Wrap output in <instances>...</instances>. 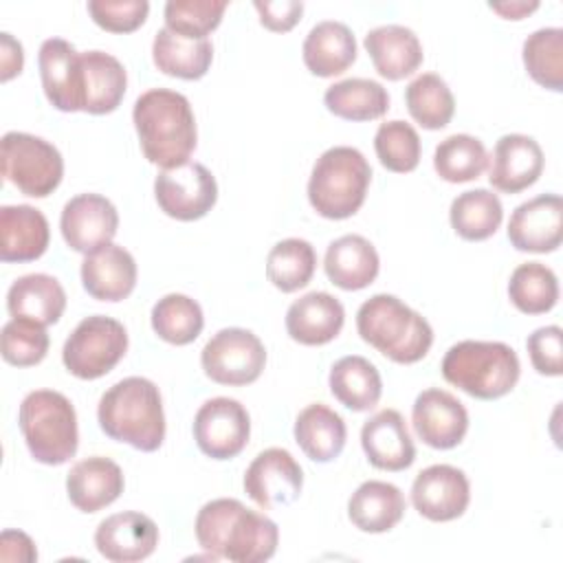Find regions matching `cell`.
<instances>
[{
    "label": "cell",
    "instance_id": "3957f363",
    "mask_svg": "<svg viewBox=\"0 0 563 563\" xmlns=\"http://www.w3.org/2000/svg\"><path fill=\"white\" fill-rule=\"evenodd\" d=\"M97 420L101 431L136 451L152 453L165 440V411L158 387L143 376L114 383L99 400Z\"/></svg>",
    "mask_w": 563,
    "mask_h": 563
},
{
    "label": "cell",
    "instance_id": "f35d334b",
    "mask_svg": "<svg viewBox=\"0 0 563 563\" xmlns=\"http://www.w3.org/2000/svg\"><path fill=\"white\" fill-rule=\"evenodd\" d=\"M150 319L152 330L158 334V339L172 345H187L196 341L205 328L200 303L180 292H169L161 297L154 303Z\"/></svg>",
    "mask_w": 563,
    "mask_h": 563
},
{
    "label": "cell",
    "instance_id": "9a60e30c",
    "mask_svg": "<svg viewBox=\"0 0 563 563\" xmlns=\"http://www.w3.org/2000/svg\"><path fill=\"white\" fill-rule=\"evenodd\" d=\"M37 68L48 103L62 112H84V64L81 53L62 40L48 37L37 53Z\"/></svg>",
    "mask_w": 563,
    "mask_h": 563
},
{
    "label": "cell",
    "instance_id": "52a82bcc",
    "mask_svg": "<svg viewBox=\"0 0 563 563\" xmlns=\"http://www.w3.org/2000/svg\"><path fill=\"white\" fill-rule=\"evenodd\" d=\"M18 424L29 453L46 466L66 464L79 444L77 413L73 402L55 389H35L24 396Z\"/></svg>",
    "mask_w": 563,
    "mask_h": 563
},
{
    "label": "cell",
    "instance_id": "7bdbcfd3",
    "mask_svg": "<svg viewBox=\"0 0 563 563\" xmlns=\"http://www.w3.org/2000/svg\"><path fill=\"white\" fill-rule=\"evenodd\" d=\"M374 150L385 169L394 174H407L418 167L422 145L411 123L394 119L378 125L374 136Z\"/></svg>",
    "mask_w": 563,
    "mask_h": 563
},
{
    "label": "cell",
    "instance_id": "c3c4849f",
    "mask_svg": "<svg viewBox=\"0 0 563 563\" xmlns=\"http://www.w3.org/2000/svg\"><path fill=\"white\" fill-rule=\"evenodd\" d=\"M255 11L260 13L262 26H266L273 33H286L290 31L303 13V2L297 0H255Z\"/></svg>",
    "mask_w": 563,
    "mask_h": 563
},
{
    "label": "cell",
    "instance_id": "d6a6232c",
    "mask_svg": "<svg viewBox=\"0 0 563 563\" xmlns=\"http://www.w3.org/2000/svg\"><path fill=\"white\" fill-rule=\"evenodd\" d=\"M84 64V112L108 114L119 108L128 88L123 64L103 51L81 53Z\"/></svg>",
    "mask_w": 563,
    "mask_h": 563
},
{
    "label": "cell",
    "instance_id": "816d5d0a",
    "mask_svg": "<svg viewBox=\"0 0 563 563\" xmlns=\"http://www.w3.org/2000/svg\"><path fill=\"white\" fill-rule=\"evenodd\" d=\"M495 13H499L506 20H523L528 13L539 9V2H526V0H512V2H490L488 4Z\"/></svg>",
    "mask_w": 563,
    "mask_h": 563
},
{
    "label": "cell",
    "instance_id": "30bf717a",
    "mask_svg": "<svg viewBox=\"0 0 563 563\" xmlns=\"http://www.w3.org/2000/svg\"><path fill=\"white\" fill-rule=\"evenodd\" d=\"M200 365L218 385H251L264 372L266 347L246 328H222L205 343Z\"/></svg>",
    "mask_w": 563,
    "mask_h": 563
},
{
    "label": "cell",
    "instance_id": "836d02e7",
    "mask_svg": "<svg viewBox=\"0 0 563 563\" xmlns=\"http://www.w3.org/2000/svg\"><path fill=\"white\" fill-rule=\"evenodd\" d=\"M328 385L332 396L350 411H369L383 396V378L376 365L358 354L339 358L330 367Z\"/></svg>",
    "mask_w": 563,
    "mask_h": 563
},
{
    "label": "cell",
    "instance_id": "8992f818",
    "mask_svg": "<svg viewBox=\"0 0 563 563\" xmlns=\"http://www.w3.org/2000/svg\"><path fill=\"white\" fill-rule=\"evenodd\" d=\"M369 183L372 167L367 158L356 147L334 145L312 165L308 200L321 218L345 220L363 207Z\"/></svg>",
    "mask_w": 563,
    "mask_h": 563
},
{
    "label": "cell",
    "instance_id": "ffe728a7",
    "mask_svg": "<svg viewBox=\"0 0 563 563\" xmlns=\"http://www.w3.org/2000/svg\"><path fill=\"white\" fill-rule=\"evenodd\" d=\"M543 150L528 134H504L493 147L488 180L501 194H519L543 174Z\"/></svg>",
    "mask_w": 563,
    "mask_h": 563
},
{
    "label": "cell",
    "instance_id": "7dc6e473",
    "mask_svg": "<svg viewBox=\"0 0 563 563\" xmlns=\"http://www.w3.org/2000/svg\"><path fill=\"white\" fill-rule=\"evenodd\" d=\"M528 356L532 367L543 376L563 374V330L559 325L537 328L528 341Z\"/></svg>",
    "mask_w": 563,
    "mask_h": 563
},
{
    "label": "cell",
    "instance_id": "7402d4cb",
    "mask_svg": "<svg viewBox=\"0 0 563 563\" xmlns=\"http://www.w3.org/2000/svg\"><path fill=\"white\" fill-rule=\"evenodd\" d=\"M136 262L132 253L119 244H106L88 253L81 262V284L92 299L121 301L136 286Z\"/></svg>",
    "mask_w": 563,
    "mask_h": 563
},
{
    "label": "cell",
    "instance_id": "4dcf8cb0",
    "mask_svg": "<svg viewBox=\"0 0 563 563\" xmlns=\"http://www.w3.org/2000/svg\"><path fill=\"white\" fill-rule=\"evenodd\" d=\"M292 433L306 457L319 464L339 457L347 440V427L343 418L323 402H312L301 409Z\"/></svg>",
    "mask_w": 563,
    "mask_h": 563
},
{
    "label": "cell",
    "instance_id": "9c48e42d",
    "mask_svg": "<svg viewBox=\"0 0 563 563\" xmlns=\"http://www.w3.org/2000/svg\"><path fill=\"white\" fill-rule=\"evenodd\" d=\"M2 176L24 196L46 198L62 183L64 158L42 136L7 132L2 136Z\"/></svg>",
    "mask_w": 563,
    "mask_h": 563
},
{
    "label": "cell",
    "instance_id": "cb8c5ba5",
    "mask_svg": "<svg viewBox=\"0 0 563 563\" xmlns=\"http://www.w3.org/2000/svg\"><path fill=\"white\" fill-rule=\"evenodd\" d=\"M345 323L343 303L323 290L306 292L286 310V332L301 345H325Z\"/></svg>",
    "mask_w": 563,
    "mask_h": 563
},
{
    "label": "cell",
    "instance_id": "ee69618b",
    "mask_svg": "<svg viewBox=\"0 0 563 563\" xmlns=\"http://www.w3.org/2000/svg\"><path fill=\"white\" fill-rule=\"evenodd\" d=\"M227 7L224 0H169L163 9L165 26L183 37L202 40L218 29Z\"/></svg>",
    "mask_w": 563,
    "mask_h": 563
},
{
    "label": "cell",
    "instance_id": "f6af8a7d",
    "mask_svg": "<svg viewBox=\"0 0 563 563\" xmlns=\"http://www.w3.org/2000/svg\"><path fill=\"white\" fill-rule=\"evenodd\" d=\"M48 343L51 341L46 334V325L18 317L4 323L0 336V352L9 365L33 367L44 361Z\"/></svg>",
    "mask_w": 563,
    "mask_h": 563
},
{
    "label": "cell",
    "instance_id": "5bb4252c",
    "mask_svg": "<svg viewBox=\"0 0 563 563\" xmlns=\"http://www.w3.org/2000/svg\"><path fill=\"white\" fill-rule=\"evenodd\" d=\"M471 501V484L462 468L431 464L411 484V504L429 521L444 523L462 517Z\"/></svg>",
    "mask_w": 563,
    "mask_h": 563
},
{
    "label": "cell",
    "instance_id": "7c38bea8",
    "mask_svg": "<svg viewBox=\"0 0 563 563\" xmlns=\"http://www.w3.org/2000/svg\"><path fill=\"white\" fill-rule=\"evenodd\" d=\"M251 435L246 407L227 396L209 398L194 416V440L211 460H231L244 451Z\"/></svg>",
    "mask_w": 563,
    "mask_h": 563
},
{
    "label": "cell",
    "instance_id": "b9f144b4",
    "mask_svg": "<svg viewBox=\"0 0 563 563\" xmlns=\"http://www.w3.org/2000/svg\"><path fill=\"white\" fill-rule=\"evenodd\" d=\"M521 57L532 81L552 92L563 90V29L545 26L530 33Z\"/></svg>",
    "mask_w": 563,
    "mask_h": 563
},
{
    "label": "cell",
    "instance_id": "44dd1931",
    "mask_svg": "<svg viewBox=\"0 0 563 563\" xmlns=\"http://www.w3.org/2000/svg\"><path fill=\"white\" fill-rule=\"evenodd\" d=\"M361 446L374 468L398 473L413 464L416 446L407 422L396 409H380L361 429Z\"/></svg>",
    "mask_w": 563,
    "mask_h": 563
},
{
    "label": "cell",
    "instance_id": "d4e9b609",
    "mask_svg": "<svg viewBox=\"0 0 563 563\" xmlns=\"http://www.w3.org/2000/svg\"><path fill=\"white\" fill-rule=\"evenodd\" d=\"M51 242L46 216L31 205H4L0 209V260L33 262L42 257Z\"/></svg>",
    "mask_w": 563,
    "mask_h": 563
},
{
    "label": "cell",
    "instance_id": "ab89813d",
    "mask_svg": "<svg viewBox=\"0 0 563 563\" xmlns=\"http://www.w3.org/2000/svg\"><path fill=\"white\" fill-rule=\"evenodd\" d=\"M508 297L523 314H543L559 301V279L541 262L519 264L508 282Z\"/></svg>",
    "mask_w": 563,
    "mask_h": 563
},
{
    "label": "cell",
    "instance_id": "681fc988",
    "mask_svg": "<svg viewBox=\"0 0 563 563\" xmlns=\"http://www.w3.org/2000/svg\"><path fill=\"white\" fill-rule=\"evenodd\" d=\"M0 559L2 561H37V548L33 539L22 530H4L0 534Z\"/></svg>",
    "mask_w": 563,
    "mask_h": 563
},
{
    "label": "cell",
    "instance_id": "484cf974",
    "mask_svg": "<svg viewBox=\"0 0 563 563\" xmlns=\"http://www.w3.org/2000/svg\"><path fill=\"white\" fill-rule=\"evenodd\" d=\"M363 44L376 73L389 81L413 75L424 57L418 35L402 24L376 26L367 31Z\"/></svg>",
    "mask_w": 563,
    "mask_h": 563
},
{
    "label": "cell",
    "instance_id": "277c9868",
    "mask_svg": "<svg viewBox=\"0 0 563 563\" xmlns=\"http://www.w3.org/2000/svg\"><path fill=\"white\" fill-rule=\"evenodd\" d=\"M356 330L365 343L400 365L422 361L433 345L429 321L387 292H378L361 303Z\"/></svg>",
    "mask_w": 563,
    "mask_h": 563
},
{
    "label": "cell",
    "instance_id": "ba28073f",
    "mask_svg": "<svg viewBox=\"0 0 563 563\" xmlns=\"http://www.w3.org/2000/svg\"><path fill=\"white\" fill-rule=\"evenodd\" d=\"M128 352V330L112 317L81 319L62 347L64 367L81 378L97 380L112 372Z\"/></svg>",
    "mask_w": 563,
    "mask_h": 563
},
{
    "label": "cell",
    "instance_id": "e575fe53",
    "mask_svg": "<svg viewBox=\"0 0 563 563\" xmlns=\"http://www.w3.org/2000/svg\"><path fill=\"white\" fill-rule=\"evenodd\" d=\"M323 103L339 119L374 121L389 110V92L374 79L350 77L328 86Z\"/></svg>",
    "mask_w": 563,
    "mask_h": 563
},
{
    "label": "cell",
    "instance_id": "6da1fadb",
    "mask_svg": "<svg viewBox=\"0 0 563 563\" xmlns=\"http://www.w3.org/2000/svg\"><path fill=\"white\" fill-rule=\"evenodd\" d=\"M194 532L198 545L213 559L233 563L268 561L279 543L277 523L233 497L207 501L196 515Z\"/></svg>",
    "mask_w": 563,
    "mask_h": 563
},
{
    "label": "cell",
    "instance_id": "f546056e",
    "mask_svg": "<svg viewBox=\"0 0 563 563\" xmlns=\"http://www.w3.org/2000/svg\"><path fill=\"white\" fill-rule=\"evenodd\" d=\"M7 310L13 319H31L42 325L57 323L66 310V292L62 284L46 273L18 277L7 292Z\"/></svg>",
    "mask_w": 563,
    "mask_h": 563
},
{
    "label": "cell",
    "instance_id": "f907efd6",
    "mask_svg": "<svg viewBox=\"0 0 563 563\" xmlns=\"http://www.w3.org/2000/svg\"><path fill=\"white\" fill-rule=\"evenodd\" d=\"M24 51L11 33H0V79L9 81L22 73Z\"/></svg>",
    "mask_w": 563,
    "mask_h": 563
},
{
    "label": "cell",
    "instance_id": "4fadbf2b",
    "mask_svg": "<svg viewBox=\"0 0 563 563\" xmlns=\"http://www.w3.org/2000/svg\"><path fill=\"white\" fill-rule=\"evenodd\" d=\"M244 493L264 510L292 504L303 488V471L290 451L271 446L255 455L244 473Z\"/></svg>",
    "mask_w": 563,
    "mask_h": 563
},
{
    "label": "cell",
    "instance_id": "2e32d148",
    "mask_svg": "<svg viewBox=\"0 0 563 563\" xmlns=\"http://www.w3.org/2000/svg\"><path fill=\"white\" fill-rule=\"evenodd\" d=\"M59 229L68 249L88 255L112 242L119 229V213L106 196L79 194L64 205Z\"/></svg>",
    "mask_w": 563,
    "mask_h": 563
},
{
    "label": "cell",
    "instance_id": "4316f807",
    "mask_svg": "<svg viewBox=\"0 0 563 563\" xmlns=\"http://www.w3.org/2000/svg\"><path fill=\"white\" fill-rule=\"evenodd\" d=\"M323 271L336 288L361 290L378 277L380 257L367 238L347 233L328 244Z\"/></svg>",
    "mask_w": 563,
    "mask_h": 563
},
{
    "label": "cell",
    "instance_id": "5b68a950",
    "mask_svg": "<svg viewBox=\"0 0 563 563\" xmlns=\"http://www.w3.org/2000/svg\"><path fill=\"white\" fill-rule=\"evenodd\" d=\"M440 369L449 385L477 400H495L510 394L521 374L519 356L508 343L475 339L451 345Z\"/></svg>",
    "mask_w": 563,
    "mask_h": 563
},
{
    "label": "cell",
    "instance_id": "1f68e13d",
    "mask_svg": "<svg viewBox=\"0 0 563 563\" xmlns=\"http://www.w3.org/2000/svg\"><path fill=\"white\" fill-rule=\"evenodd\" d=\"M152 59L161 73L194 81L205 77L211 68L213 44L209 42V37L189 40L163 26L154 35Z\"/></svg>",
    "mask_w": 563,
    "mask_h": 563
},
{
    "label": "cell",
    "instance_id": "8fae6325",
    "mask_svg": "<svg viewBox=\"0 0 563 563\" xmlns=\"http://www.w3.org/2000/svg\"><path fill=\"white\" fill-rule=\"evenodd\" d=\"M154 196L165 216L180 222H194L213 209L218 200V183L202 163L187 161L158 172Z\"/></svg>",
    "mask_w": 563,
    "mask_h": 563
},
{
    "label": "cell",
    "instance_id": "60d3db41",
    "mask_svg": "<svg viewBox=\"0 0 563 563\" xmlns=\"http://www.w3.org/2000/svg\"><path fill=\"white\" fill-rule=\"evenodd\" d=\"M488 167V152L477 136L451 134L435 145L433 169L446 183H468Z\"/></svg>",
    "mask_w": 563,
    "mask_h": 563
},
{
    "label": "cell",
    "instance_id": "bcb514c9",
    "mask_svg": "<svg viewBox=\"0 0 563 563\" xmlns=\"http://www.w3.org/2000/svg\"><path fill=\"white\" fill-rule=\"evenodd\" d=\"M88 13L97 26L110 33L136 31L150 13L147 0H90Z\"/></svg>",
    "mask_w": 563,
    "mask_h": 563
},
{
    "label": "cell",
    "instance_id": "f1b7e54d",
    "mask_svg": "<svg viewBox=\"0 0 563 563\" xmlns=\"http://www.w3.org/2000/svg\"><path fill=\"white\" fill-rule=\"evenodd\" d=\"M405 508V495L396 484L367 479L352 493L347 501V517L361 532L380 534L400 523Z\"/></svg>",
    "mask_w": 563,
    "mask_h": 563
},
{
    "label": "cell",
    "instance_id": "e0dca14e",
    "mask_svg": "<svg viewBox=\"0 0 563 563\" xmlns=\"http://www.w3.org/2000/svg\"><path fill=\"white\" fill-rule=\"evenodd\" d=\"M411 424L427 446L446 451L464 440L468 431V411L451 391L431 387L416 396Z\"/></svg>",
    "mask_w": 563,
    "mask_h": 563
},
{
    "label": "cell",
    "instance_id": "ac0fdd59",
    "mask_svg": "<svg viewBox=\"0 0 563 563\" xmlns=\"http://www.w3.org/2000/svg\"><path fill=\"white\" fill-rule=\"evenodd\" d=\"M508 240L521 253H552L563 240V200L541 194L521 202L508 222Z\"/></svg>",
    "mask_w": 563,
    "mask_h": 563
},
{
    "label": "cell",
    "instance_id": "d6986e66",
    "mask_svg": "<svg viewBox=\"0 0 563 563\" xmlns=\"http://www.w3.org/2000/svg\"><path fill=\"white\" fill-rule=\"evenodd\" d=\"M97 552L112 563L147 559L158 545V528L152 517L134 510L106 517L95 530Z\"/></svg>",
    "mask_w": 563,
    "mask_h": 563
},
{
    "label": "cell",
    "instance_id": "8d00e7d4",
    "mask_svg": "<svg viewBox=\"0 0 563 563\" xmlns=\"http://www.w3.org/2000/svg\"><path fill=\"white\" fill-rule=\"evenodd\" d=\"M405 103L411 119L424 130H442L455 112V99L446 81L435 73H422L405 88Z\"/></svg>",
    "mask_w": 563,
    "mask_h": 563
},
{
    "label": "cell",
    "instance_id": "d590c367",
    "mask_svg": "<svg viewBox=\"0 0 563 563\" xmlns=\"http://www.w3.org/2000/svg\"><path fill=\"white\" fill-rule=\"evenodd\" d=\"M449 220L462 240L482 242L497 233L504 220V207L490 189H468L453 198Z\"/></svg>",
    "mask_w": 563,
    "mask_h": 563
},
{
    "label": "cell",
    "instance_id": "7a4b0ae2",
    "mask_svg": "<svg viewBox=\"0 0 563 563\" xmlns=\"http://www.w3.org/2000/svg\"><path fill=\"white\" fill-rule=\"evenodd\" d=\"M132 121L145 158L161 169L187 163L196 150V117L189 99L176 90L152 88L139 95Z\"/></svg>",
    "mask_w": 563,
    "mask_h": 563
},
{
    "label": "cell",
    "instance_id": "74e56055",
    "mask_svg": "<svg viewBox=\"0 0 563 563\" xmlns=\"http://www.w3.org/2000/svg\"><path fill=\"white\" fill-rule=\"evenodd\" d=\"M317 268V253L308 240L286 238L266 257V277L282 292L306 288Z\"/></svg>",
    "mask_w": 563,
    "mask_h": 563
},
{
    "label": "cell",
    "instance_id": "83f0119b",
    "mask_svg": "<svg viewBox=\"0 0 563 563\" xmlns=\"http://www.w3.org/2000/svg\"><path fill=\"white\" fill-rule=\"evenodd\" d=\"M306 68L317 77L345 73L356 59V40L347 24L336 20L317 22L301 46Z\"/></svg>",
    "mask_w": 563,
    "mask_h": 563
},
{
    "label": "cell",
    "instance_id": "603a6c76",
    "mask_svg": "<svg viewBox=\"0 0 563 563\" xmlns=\"http://www.w3.org/2000/svg\"><path fill=\"white\" fill-rule=\"evenodd\" d=\"M125 488L121 466L103 455H92L73 464L66 475L70 504L81 512H97L114 504Z\"/></svg>",
    "mask_w": 563,
    "mask_h": 563
}]
</instances>
